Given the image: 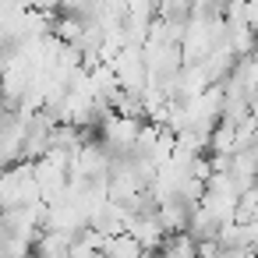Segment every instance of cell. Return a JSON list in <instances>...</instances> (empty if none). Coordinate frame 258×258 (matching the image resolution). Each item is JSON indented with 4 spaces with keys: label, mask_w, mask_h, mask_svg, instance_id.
Segmentation results:
<instances>
[{
    "label": "cell",
    "mask_w": 258,
    "mask_h": 258,
    "mask_svg": "<svg viewBox=\"0 0 258 258\" xmlns=\"http://www.w3.org/2000/svg\"><path fill=\"white\" fill-rule=\"evenodd\" d=\"M127 233L145 247V254L149 251H163V244H166V226H163V219H159V212H149V216H131L127 219Z\"/></svg>",
    "instance_id": "6da1fadb"
},
{
    "label": "cell",
    "mask_w": 258,
    "mask_h": 258,
    "mask_svg": "<svg viewBox=\"0 0 258 258\" xmlns=\"http://www.w3.org/2000/svg\"><path fill=\"white\" fill-rule=\"evenodd\" d=\"M209 152H212V156H233V152H237V127L226 124V120H219V127L212 131Z\"/></svg>",
    "instance_id": "7a4b0ae2"
}]
</instances>
